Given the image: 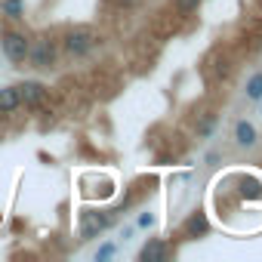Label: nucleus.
Returning <instances> with one entry per match:
<instances>
[{
	"instance_id": "nucleus-1",
	"label": "nucleus",
	"mask_w": 262,
	"mask_h": 262,
	"mask_svg": "<svg viewBox=\"0 0 262 262\" xmlns=\"http://www.w3.org/2000/svg\"><path fill=\"white\" fill-rule=\"evenodd\" d=\"M102 40L96 37V31L93 28H68L65 34H62V50L71 56V59H83V56H90L96 47H99Z\"/></svg>"
},
{
	"instance_id": "nucleus-2",
	"label": "nucleus",
	"mask_w": 262,
	"mask_h": 262,
	"mask_svg": "<svg viewBox=\"0 0 262 262\" xmlns=\"http://www.w3.org/2000/svg\"><path fill=\"white\" fill-rule=\"evenodd\" d=\"M28 68H37V71H53L59 65V43L53 37H40L37 43L28 47V59H25Z\"/></svg>"
},
{
	"instance_id": "nucleus-3",
	"label": "nucleus",
	"mask_w": 262,
	"mask_h": 262,
	"mask_svg": "<svg viewBox=\"0 0 262 262\" xmlns=\"http://www.w3.org/2000/svg\"><path fill=\"white\" fill-rule=\"evenodd\" d=\"M28 47H31V40H28L22 31H16V28H7L4 34H0V50H4V56H7L16 68L25 65V59H28Z\"/></svg>"
},
{
	"instance_id": "nucleus-4",
	"label": "nucleus",
	"mask_w": 262,
	"mask_h": 262,
	"mask_svg": "<svg viewBox=\"0 0 262 262\" xmlns=\"http://www.w3.org/2000/svg\"><path fill=\"white\" fill-rule=\"evenodd\" d=\"M111 222H114V213H105V210H83L77 231H80L83 241H93V237H99Z\"/></svg>"
},
{
	"instance_id": "nucleus-5",
	"label": "nucleus",
	"mask_w": 262,
	"mask_h": 262,
	"mask_svg": "<svg viewBox=\"0 0 262 262\" xmlns=\"http://www.w3.org/2000/svg\"><path fill=\"white\" fill-rule=\"evenodd\" d=\"M16 86H19L22 105H28L31 111L43 108V102H47V86H43L40 80H22V83H16Z\"/></svg>"
},
{
	"instance_id": "nucleus-6",
	"label": "nucleus",
	"mask_w": 262,
	"mask_h": 262,
	"mask_svg": "<svg viewBox=\"0 0 262 262\" xmlns=\"http://www.w3.org/2000/svg\"><path fill=\"white\" fill-rule=\"evenodd\" d=\"M167 256H170V250L161 237H148V244L139 250V262H164Z\"/></svg>"
},
{
	"instance_id": "nucleus-7",
	"label": "nucleus",
	"mask_w": 262,
	"mask_h": 262,
	"mask_svg": "<svg viewBox=\"0 0 262 262\" xmlns=\"http://www.w3.org/2000/svg\"><path fill=\"white\" fill-rule=\"evenodd\" d=\"M210 231V219H207V213H191L188 219H185V225H182V234L185 237H204Z\"/></svg>"
},
{
	"instance_id": "nucleus-8",
	"label": "nucleus",
	"mask_w": 262,
	"mask_h": 262,
	"mask_svg": "<svg viewBox=\"0 0 262 262\" xmlns=\"http://www.w3.org/2000/svg\"><path fill=\"white\" fill-rule=\"evenodd\" d=\"M22 108V96H19V86H0V114H16Z\"/></svg>"
},
{
	"instance_id": "nucleus-9",
	"label": "nucleus",
	"mask_w": 262,
	"mask_h": 262,
	"mask_svg": "<svg viewBox=\"0 0 262 262\" xmlns=\"http://www.w3.org/2000/svg\"><path fill=\"white\" fill-rule=\"evenodd\" d=\"M234 142H237L241 148H253V145H256V126H253L250 120H237V123H234Z\"/></svg>"
},
{
	"instance_id": "nucleus-10",
	"label": "nucleus",
	"mask_w": 262,
	"mask_h": 262,
	"mask_svg": "<svg viewBox=\"0 0 262 262\" xmlns=\"http://www.w3.org/2000/svg\"><path fill=\"white\" fill-rule=\"evenodd\" d=\"M0 13L7 19H22L25 16V0H0Z\"/></svg>"
},
{
	"instance_id": "nucleus-11",
	"label": "nucleus",
	"mask_w": 262,
	"mask_h": 262,
	"mask_svg": "<svg viewBox=\"0 0 262 262\" xmlns=\"http://www.w3.org/2000/svg\"><path fill=\"white\" fill-rule=\"evenodd\" d=\"M247 99L262 102V71H256V74L247 80Z\"/></svg>"
},
{
	"instance_id": "nucleus-12",
	"label": "nucleus",
	"mask_w": 262,
	"mask_h": 262,
	"mask_svg": "<svg viewBox=\"0 0 262 262\" xmlns=\"http://www.w3.org/2000/svg\"><path fill=\"white\" fill-rule=\"evenodd\" d=\"M213 129H216V114H204L201 123H198V136H201V139H210Z\"/></svg>"
},
{
	"instance_id": "nucleus-13",
	"label": "nucleus",
	"mask_w": 262,
	"mask_h": 262,
	"mask_svg": "<svg viewBox=\"0 0 262 262\" xmlns=\"http://www.w3.org/2000/svg\"><path fill=\"white\" fill-rule=\"evenodd\" d=\"M114 253H117V247H114V244H105V247H99V250H96V259H99V262H105V259H111Z\"/></svg>"
},
{
	"instance_id": "nucleus-14",
	"label": "nucleus",
	"mask_w": 262,
	"mask_h": 262,
	"mask_svg": "<svg viewBox=\"0 0 262 262\" xmlns=\"http://www.w3.org/2000/svg\"><path fill=\"white\" fill-rule=\"evenodd\" d=\"M176 7H179V13H194L201 7V0H176Z\"/></svg>"
},
{
	"instance_id": "nucleus-15",
	"label": "nucleus",
	"mask_w": 262,
	"mask_h": 262,
	"mask_svg": "<svg viewBox=\"0 0 262 262\" xmlns=\"http://www.w3.org/2000/svg\"><path fill=\"white\" fill-rule=\"evenodd\" d=\"M151 225H155V216L151 213H142L139 216V228H151Z\"/></svg>"
}]
</instances>
